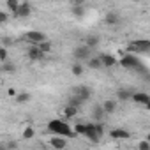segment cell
I'll list each match as a JSON object with an SVG mask.
<instances>
[{"instance_id":"6da1fadb","label":"cell","mask_w":150,"mask_h":150,"mask_svg":"<svg viewBox=\"0 0 150 150\" xmlns=\"http://www.w3.org/2000/svg\"><path fill=\"white\" fill-rule=\"evenodd\" d=\"M48 131L51 134H58V136H69V138H76L78 134L74 132V129L65 122V120H60V118H53L48 122Z\"/></svg>"},{"instance_id":"7a4b0ae2","label":"cell","mask_w":150,"mask_h":150,"mask_svg":"<svg viewBox=\"0 0 150 150\" xmlns=\"http://www.w3.org/2000/svg\"><path fill=\"white\" fill-rule=\"evenodd\" d=\"M122 67H125V69H136V71H139V58L136 57V55H132V53H125L122 58H120V62H118Z\"/></svg>"},{"instance_id":"3957f363","label":"cell","mask_w":150,"mask_h":150,"mask_svg":"<svg viewBox=\"0 0 150 150\" xmlns=\"http://www.w3.org/2000/svg\"><path fill=\"white\" fill-rule=\"evenodd\" d=\"M72 57L76 58V60H80V62H87V60L92 57V48H90V46H87V44L83 42L81 46L74 48V51H72Z\"/></svg>"},{"instance_id":"277c9868","label":"cell","mask_w":150,"mask_h":150,"mask_svg":"<svg viewBox=\"0 0 150 150\" xmlns=\"http://www.w3.org/2000/svg\"><path fill=\"white\" fill-rule=\"evenodd\" d=\"M85 138L92 143H99V139L103 138L99 132H97V127H96V122H88L87 124V131H85Z\"/></svg>"},{"instance_id":"5b68a950","label":"cell","mask_w":150,"mask_h":150,"mask_svg":"<svg viewBox=\"0 0 150 150\" xmlns=\"http://www.w3.org/2000/svg\"><path fill=\"white\" fill-rule=\"evenodd\" d=\"M23 37H25V41H28V42H32V44H39V42L46 41V35H44L42 32H39V30H28Z\"/></svg>"},{"instance_id":"8992f818","label":"cell","mask_w":150,"mask_h":150,"mask_svg":"<svg viewBox=\"0 0 150 150\" xmlns=\"http://www.w3.org/2000/svg\"><path fill=\"white\" fill-rule=\"evenodd\" d=\"M50 146H53V148H57V150H62V148H65V146H67V139H65V136L53 134V138L50 139Z\"/></svg>"},{"instance_id":"52a82bcc","label":"cell","mask_w":150,"mask_h":150,"mask_svg":"<svg viewBox=\"0 0 150 150\" xmlns=\"http://www.w3.org/2000/svg\"><path fill=\"white\" fill-rule=\"evenodd\" d=\"M99 58L103 62V67H115L118 64V60L113 55H110V53H99Z\"/></svg>"},{"instance_id":"ba28073f","label":"cell","mask_w":150,"mask_h":150,"mask_svg":"<svg viewBox=\"0 0 150 150\" xmlns=\"http://www.w3.org/2000/svg\"><path fill=\"white\" fill-rule=\"evenodd\" d=\"M129 50H134V51H141V53H145V51H150V41H134L131 46H129Z\"/></svg>"},{"instance_id":"9c48e42d","label":"cell","mask_w":150,"mask_h":150,"mask_svg":"<svg viewBox=\"0 0 150 150\" xmlns=\"http://www.w3.org/2000/svg\"><path fill=\"white\" fill-rule=\"evenodd\" d=\"M72 94H76V96H80L83 101H88L90 99V96H92V92H90V88L88 87H85V85H80V87H76L72 90Z\"/></svg>"},{"instance_id":"30bf717a","label":"cell","mask_w":150,"mask_h":150,"mask_svg":"<svg viewBox=\"0 0 150 150\" xmlns=\"http://www.w3.org/2000/svg\"><path fill=\"white\" fill-rule=\"evenodd\" d=\"M78 110H80V106H74V104H67L65 108H64V117L67 118V120H72V118H76V115H78Z\"/></svg>"},{"instance_id":"8fae6325","label":"cell","mask_w":150,"mask_h":150,"mask_svg":"<svg viewBox=\"0 0 150 150\" xmlns=\"http://www.w3.org/2000/svg\"><path fill=\"white\" fill-rule=\"evenodd\" d=\"M30 13H32L30 4H28V2H23V4L20 6V9L16 11V14H13V16H16V18H28Z\"/></svg>"},{"instance_id":"7c38bea8","label":"cell","mask_w":150,"mask_h":150,"mask_svg":"<svg viewBox=\"0 0 150 150\" xmlns=\"http://www.w3.org/2000/svg\"><path fill=\"white\" fill-rule=\"evenodd\" d=\"M28 58L34 60V62H37V60H42V58H44V53H42V51L39 50V46L35 44V46L28 48Z\"/></svg>"},{"instance_id":"4fadbf2b","label":"cell","mask_w":150,"mask_h":150,"mask_svg":"<svg viewBox=\"0 0 150 150\" xmlns=\"http://www.w3.org/2000/svg\"><path fill=\"white\" fill-rule=\"evenodd\" d=\"M132 101H134L136 104H143V106H146L148 101H150V96L145 94V92H134V94H132Z\"/></svg>"},{"instance_id":"5bb4252c","label":"cell","mask_w":150,"mask_h":150,"mask_svg":"<svg viewBox=\"0 0 150 150\" xmlns=\"http://www.w3.org/2000/svg\"><path fill=\"white\" fill-rule=\"evenodd\" d=\"M110 136H111L113 139H127L131 134H129V131H125V129H111V131H110Z\"/></svg>"},{"instance_id":"9a60e30c","label":"cell","mask_w":150,"mask_h":150,"mask_svg":"<svg viewBox=\"0 0 150 150\" xmlns=\"http://www.w3.org/2000/svg\"><path fill=\"white\" fill-rule=\"evenodd\" d=\"M106 115H108V113L104 111L103 104H101V106H94V110H92V118H94L96 122H101V120H103Z\"/></svg>"},{"instance_id":"2e32d148","label":"cell","mask_w":150,"mask_h":150,"mask_svg":"<svg viewBox=\"0 0 150 150\" xmlns=\"http://www.w3.org/2000/svg\"><path fill=\"white\" fill-rule=\"evenodd\" d=\"M104 23H106V25H110V27H115V25H118V23H120V18H118V14H117V13H113V11H111V13H108V14H106Z\"/></svg>"},{"instance_id":"e0dca14e","label":"cell","mask_w":150,"mask_h":150,"mask_svg":"<svg viewBox=\"0 0 150 150\" xmlns=\"http://www.w3.org/2000/svg\"><path fill=\"white\" fill-rule=\"evenodd\" d=\"M85 64H87V67H90V69H99V67H103V62H101L99 55H97V57H90Z\"/></svg>"},{"instance_id":"ac0fdd59","label":"cell","mask_w":150,"mask_h":150,"mask_svg":"<svg viewBox=\"0 0 150 150\" xmlns=\"http://www.w3.org/2000/svg\"><path fill=\"white\" fill-rule=\"evenodd\" d=\"M71 72L74 74V76H81V74L85 72V65L78 60L76 64H72V65H71Z\"/></svg>"},{"instance_id":"d6986e66","label":"cell","mask_w":150,"mask_h":150,"mask_svg":"<svg viewBox=\"0 0 150 150\" xmlns=\"http://www.w3.org/2000/svg\"><path fill=\"white\" fill-rule=\"evenodd\" d=\"M103 108H104V111H106L108 115H111V113H115V110H117V103H115L113 99H108V101L103 103Z\"/></svg>"},{"instance_id":"ffe728a7","label":"cell","mask_w":150,"mask_h":150,"mask_svg":"<svg viewBox=\"0 0 150 150\" xmlns=\"http://www.w3.org/2000/svg\"><path fill=\"white\" fill-rule=\"evenodd\" d=\"M20 6H21L20 0H6V7H7L13 14H16V11L20 9Z\"/></svg>"},{"instance_id":"44dd1931","label":"cell","mask_w":150,"mask_h":150,"mask_svg":"<svg viewBox=\"0 0 150 150\" xmlns=\"http://www.w3.org/2000/svg\"><path fill=\"white\" fill-rule=\"evenodd\" d=\"M16 103L18 104H25V103H28L30 99H32V96L28 94V92H20V94H16Z\"/></svg>"},{"instance_id":"7402d4cb","label":"cell","mask_w":150,"mask_h":150,"mask_svg":"<svg viewBox=\"0 0 150 150\" xmlns=\"http://www.w3.org/2000/svg\"><path fill=\"white\" fill-rule=\"evenodd\" d=\"M85 44L94 50V48L99 46V37H97V35H87V37H85Z\"/></svg>"},{"instance_id":"603a6c76","label":"cell","mask_w":150,"mask_h":150,"mask_svg":"<svg viewBox=\"0 0 150 150\" xmlns=\"http://www.w3.org/2000/svg\"><path fill=\"white\" fill-rule=\"evenodd\" d=\"M72 14L76 16V18H83L85 16V9H83V4H74V7L71 9Z\"/></svg>"},{"instance_id":"cb8c5ba5","label":"cell","mask_w":150,"mask_h":150,"mask_svg":"<svg viewBox=\"0 0 150 150\" xmlns=\"http://www.w3.org/2000/svg\"><path fill=\"white\" fill-rule=\"evenodd\" d=\"M72 129H74V132H76L78 136H85V131H87V124H83V122H76Z\"/></svg>"},{"instance_id":"d4e9b609","label":"cell","mask_w":150,"mask_h":150,"mask_svg":"<svg viewBox=\"0 0 150 150\" xmlns=\"http://www.w3.org/2000/svg\"><path fill=\"white\" fill-rule=\"evenodd\" d=\"M37 46H39V50H41L44 55H48V53L51 51V42H50L48 39H46V41H42V42H39Z\"/></svg>"},{"instance_id":"484cf974","label":"cell","mask_w":150,"mask_h":150,"mask_svg":"<svg viewBox=\"0 0 150 150\" xmlns=\"http://www.w3.org/2000/svg\"><path fill=\"white\" fill-rule=\"evenodd\" d=\"M117 97L120 99V101H127V99H132V92H129V90H118L117 92Z\"/></svg>"},{"instance_id":"4316f807","label":"cell","mask_w":150,"mask_h":150,"mask_svg":"<svg viewBox=\"0 0 150 150\" xmlns=\"http://www.w3.org/2000/svg\"><path fill=\"white\" fill-rule=\"evenodd\" d=\"M21 136H23V139H32V138L35 136V131H34V127H25Z\"/></svg>"},{"instance_id":"83f0119b","label":"cell","mask_w":150,"mask_h":150,"mask_svg":"<svg viewBox=\"0 0 150 150\" xmlns=\"http://www.w3.org/2000/svg\"><path fill=\"white\" fill-rule=\"evenodd\" d=\"M138 146H139V150H150V141L148 139H143V141L138 143Z\"/></svg>"},{"instance_id":"f1b7e54d","label":"cell","mask_w":150,"mask_h":150,"mask_svg":"<svg viewBox=\"0 0 150 150\" xmlns=\"http://www.w3.org/2000/svg\"><path fill=\"white\" fill-rule=\"evenodd\" d=\"M0 62H7V50L6 48H0Z\"/></svg>"},{"instance_id":"f546056e","label":"cell","mask_w":150,"mask_h":150,"mask_svg":"<svg viewBox=\"0 0 150 150\" xmlns=\"http://www.w3.org/2000/svg\"><path fill=\"white\" fill-rule=\"evenodd\" d=\"M7 20H9L7 11H0V23H7Z\"/></svg>"},{"instance_id":"4dcf8cb0","label":"cell","mask_w":150,"mask_h":150,"mask_svg":"<svg viewBox=\"0 0 150 150\" xmlns=\"http://www.w3.org/2000/svg\"><path fill=\"white\" fill-rule=\"evenodd\" d=\"M2 69H4L6 72H11V71H14V65H11L9 62H4V64H2Z\"/></svg>"},{"instance_id":"1f68e13d","label":"cell","mask_w":150,"mask_h":150,"mask_svg":"<svg viewBox=\"0 0 150 150\" xmlns=\"http://www.w3.org/2000/svg\"><path fill=\"white\" fill-rule=\"evenodd\" d=\"M7 94H9L11 97H16V94H18V92H16L14 88H9V90H7Z\"/></svg>"},{"instance_id":"d6a6232c","label":"cell","mask_w":150,"mask_h":150,"mask_svg":"<svg viewBox=\"0 0 150 150\" xmlns=\"http://www.w3.org/2000/svg\"><path fill=\"white\" fill-rule=\"evenodd\" d=\"M74 4H85V0H72Z\"/></svg>"},{"instance_id":"836d02e7","label":"cell","mask_w":150,"mask_h":150,"mask_svg":"<svg viewBox=\"0 0 150 150\" xmlns=\"http://www.w3.org/2000/svg\"><path fill=\"white\" fill-rule=\"evenodd\" d=\"M146 110H148V111H150V101H148V104H146Z\"/></svg>"},{"instance_id":"e575fe53","label":"cell","mask_w":150,"mask_h":150,"mask_svg":"<svg viewBox=\"0 0 150 150\" xmlns=\"http://www.w3.org/2000/svg\"><path fill=\"white\" fill-rule=\"evenodd\" d=\"M146 139H148V141H150V132H148V134H146Z\"/></svg>"}]
</instances>
